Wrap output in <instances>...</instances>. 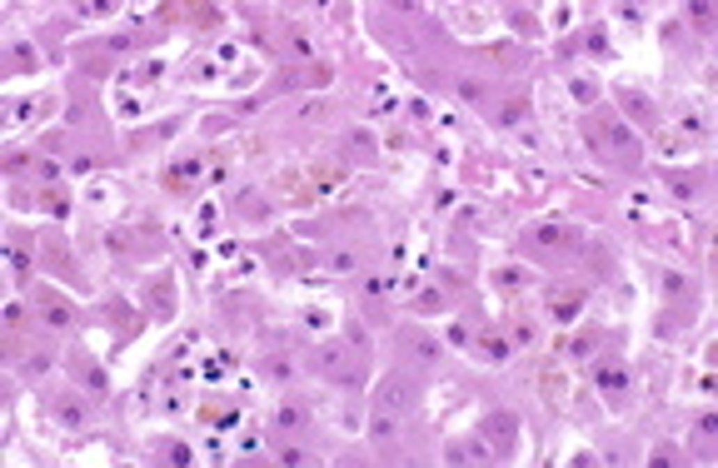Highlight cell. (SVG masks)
<instances>
[{"label":"cell","mask_w":718,"mask_h":468,"mask_svg":"<svg viewBox=\"0 0 718 468\" xmlns=\"http://www.w3.org/2000/svg\"><path fill=\"white\" fill-rule=\"evenodd\" d=\"M380 409H414V384L409 379H399V373H394V379H384V389H380Z\"/></svg>","instance_id":"obj_3"},{"label":"cell","mask_w":718,"mask_h":468,"mask_svg":"<svg viewBox=\"0 0 718 468\" xmlns=\"http://www.w3.org/2000/svg\"><path fill=\"white\" fill-rule=\"evenodd\" d=\"M579 304H584L579 294H569V299H554V319H574V314H579Z\"/></svg>","instance_id":"obj_11"},{"label":"cell","mask_w":718,"mask_h":468,"mask_svg":"<svg viewBox=\"0 0 718 468\" xmlns=\"http://www.w3.org/2000/svg\"><path fill=\"white\" fill-rule=\"evenodd\" d=\"M80 419H85V409H80V403H75V398H60V423H65V428H75Z\"/></svg>","instance_id":"obj_10"},{"label":"cell","mask_w":718,"mask_h":468,"mask_svg":"<svg viewBox=\"0 0 718 468\" xmlns=\"http://www.w3.org/2000/svg\"><path fill=\"white\" fill-rule=\"evenodd\" d=\"M539 244H569V229H559V225H544L539 234H534Z\"/></svg>","instance_id":"obj_12"},{"label":"cell","mask_w":718,"mask_h":468,"mask_svg":"<svg viewBox=\"0 0 718 468\" xmlns=\"http://www.w3.org/2000/svg\"><path fill=\"white\" fill-rule=\"evenodd\" d=\"M594 379H599V389H614V394H623V389H629V379H623L618 369H599Z\"/></svg>","instance_id":"obj_9"},{"label":"cell","mask_w":718,"mask_h":468,"mask_svg":"<svg viewBox=\"0 0 718 468\" xmlns=\"http://www.w3.org/2000/svg\"><path fill=\"white\" fill-rule=\"evenodd\" d=\"M369 439H374V444H389V439H394V419H389V409H380V414L369 419Z\"/></svg>","instance_id":"obj_6"},{"label":"cell","mask_w":718,"mask_h":468,"mask_svg":"<svg viewBox=\"0 0 718 468\" xmlns=\"http://www.w3.org/2000/svg\"><path fill=\"white\" fill-rule=\"evenodd\" d=\"M694 190H699V179H689V175L673 179V195H678V200H694Z\"/></svg>","instance_id":"obj_14"},{"label":"cell","mask_w":718,"mask_h":468,"mask_svg":"<svg viewBox=\"0 0 718 468\" xmlns=\"http://www.w3.org/2000/svg\"><path fill=\"white\" fill-rule=\"evenodd\" d=\"M479 349H484L489 359H509V344H504V339H494V334H489V339H479Z\"/></svg>","instance_id":"obj_13"},{"label":"cell","mask_w":718,"mask_h":468,"mask_svg":"<svg viewBox=\"0 0 718 468\" xmlns=\"http://www.w3.org/2000/svg\"><path fill=\"white\" fill-rule=\"evenodd\" d=\"M329 269H334V274H350V269H354V255H334Z\"/></svg>","instance_id":"obj_15"},{"label":"cell","mask_w":718,"mask_h":468,"mask_svg":"<svg viewBox=\"0 0 718 468\" xmlns=\"http://www.w3.org/2000/svg\"><path fill=\"white\" fill-rule=\"evenodd\" d=\"M623 105H629V110H634V115H639V120H643V115H648V100H639V95H623Z\"/></svg>","instance_id":"obj_16"},{"label":"cell","mask_w":718,"mask_h":468,"mask_svg":"<svg viewBox=\"0 0 718 468\" xmlns=\"http://www.w3.org/2000/svg\"><path fill=\"white\" fill-rule=\"evenodd\" d=\"M45 324H50V329H65V324H70V309L60 304V299H45Z\"/></svg>","instance_id":"obj_8"},{"label":"cell","mask_w":718,"mask_h":468,"mask_svg":"<svg viewBox=\"0 0 718 468\" xmlns=\"http://www.w3.org/2000/svg\"><path fill=\"white\" fill-rule=\"evenodd\" d=\"M609 145H614L618 154H639V140L623 130V124H609Z\"/></svg>","instance_id":"obj_7"},{"label":"cell","mask_w":718,"mask_h":468,"mask_svg":"<svg viewBox=\"0 0 718 468\" xmlns=\"http://www.w3.org/2000/svg\"><path fill=\"white\" fill-rule=\"evenodd\" d=\"M404 344H409V349H414L424 364H434V359H439V344H434L429 334H404Z\"/></svg>","instance_id":"obj_5"},{"label":"cell","mask_w":718,"mask_h":468,"mask_svg":"<svg viewBox=\"0 0 718 468\" xmlns=\"http://www.w3.org/2000/svg\"><path fill=\"white\" fill-rule=\"evenodd\" d=\"M315 369L325 373V379H334V384H359L364 379V354L354 344H325L315 354Z\"/></svg>","instance_id":"obj_1"},{"label":"cell","mask_w":718,"mask_h":468,"mask_svg":"<svg viewBox=\"0 0 718 468\" xmlns=\"http://www.w3.org/2000/svg\"><path fill=\"white\" fill-rule=\"evenodd\" d=\"M304 423V409H295V403H279V409H274V428L279 433H295Z\"/></svg>","instance_id":"obj_4"},{"label":"cell","mask_w":718,"mask_h":468,"mask_svg":"<svg viewBox=\"0 0 718 468\" xmlns=\"http://www.w3.org/2000/svg\"><path fill=\"white\" fill-rule=\"evenodd\" d=\"M514 414H489L484 419V433H489V444H494V458H509L514 453Z\"/></svg>","instance_id":"obj_2"}]
</instances>
